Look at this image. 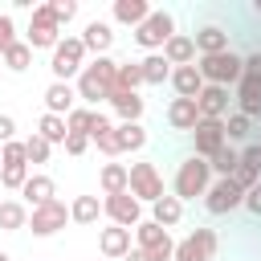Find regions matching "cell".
I'll use <instances>...</instances> for the list:
<instances>
[{
    "instance_id": "obj_1",
    "label": "cell",
    "mask_w": 261,
    "mask_h": 261,
    "mask_svg": "<svg viewBox=\"0 0 261 261\" xmlns=\"http://www.w3.org/2000/svg\"><path fill=\"white\" fill-rule=\"evenodd\" d=\"M77 98H86L90 106H98V102H106L110 94H114V86H118V61L114 57H94L82 73H77Z\"/></svg>"
},
{
    "instance_id": "obj_2",
    "label": "cell",
    "mask_w": 261,
    "mask_h": 261,
    "mask_svg": "<svg viewBox=\"0 0 261 261\" xmlns=\"http://www.w3.org/2000/svg\"><path fill=\"white\" fill-rule=\"evenodd\" d=\"M212 163L200 159V155H188L179 167H175V184H171V196L184 204V200H196V196H208L212 188Z\"/></svg>"
},
{
    "instance_id": "obj_3",
    "label": "cell",
    "mask_w": 261,
    "mask_h": 261,
    "mask_svg": "<svg viewBox=\"0 0 261 261\" xmlns=\"http://www.w3.org/2000/svg\"><path fill=\"white\" fill-rule=\"evenodd\" d=\"M196 69H200V77H204V86H241V77H245V57L241 53H212V57H196Z\"/></svg>"
},
{
    "instance_id": "obj_4",
    "label": "cell",
    "mask_w": 261,
    "mask_h": 261,
    "mask_svg": "<svg viewBox=\"0 0 261 261\" xmlns=\"http://www.w3.org/2000/svg\"><path fill=\"white\" fill-rule=\"evenodd\" d=\"M171 37H175V16L167 8H151V16L135 29V45H143L147 53H163Z\"/></svg>"
},
{
    "instance_id": "obj_5",
    "label": "cell",
    "mask_w": 261,
    "mask_h": 261,
    "mask_svg": "<svg viewBox=\"0 0 261 261\" xmlns=\"http://www.w3.org/2000/svg\"><path fill=\"white\" fill-rule=\"evenodd\" d=\"M24 45L37 53V49H57L61 45V24L53 20V12H49V4H37L33 12H29V33H24Z\"/></svg>"
},
{
    "instance_id": "obj_6",
    "label": "cell",
    "mask_w": 261,
    "mask_h": 261,
    "mask_svg": "<svg viewBox=\"0 0 261 261\" xmlns=\"http://www.w3.org/2000/svg\"><path fill=\"white\" fill-rule=\"evenodd\" d=\"M49 69H53V82H73L86 69V45H82V37H61V45L49 57Z\"/></svg>"
},
{
    "instance_id": "obj_7",
    "label": "cell",
    "mask_w": 261,
    "mask_h": 261,
    "mask_svg": "<svg viewBox=\"0 0 261 261\" xmlns=\"http://www.w3.org/2000/svg\"><path fill=\"white\" fill-rule=\"evenodd\" d=\"M102 216L118 228H139L143 224V200L130 196V192H118V196H102Z\"/></svg>"
},
{
    "instance_id": "obj_8",
    "label": "cell",
    "mask_w": 261,
    "mask_h": 261,
    "mask_svg": "<svg viewBox=\"0 0 261 261\" xmlns=\"http://www.w3.org/2000/svg\"><path fill=\"white\" fill-rule=\"evenodd\" d=\"M135 245H139L151 261H175V241H171V232L159 228L155 220H143V224L135 228Z\"/></svg>"
},
{
    "instance_id": "obj_9",
    "label": "cell",
    "mask_w": 261,
    "mask_h": 261,
    "mask_svg": "<svg viewBox=\"0 0 261 261\" xmlns=\"http://www.w3.org/2000/svg\"><path fill=\"white\" fill-rule=\"evenodd\" d=\"M216 228H204L196 224L184 241H175V261H212L216 257Z\"/></svg>"
},
{
    "instance_id": "obj_10",
    "label": "cell",
    "mask_w": 261,
    "mask_h": 261,
    "mask_svg": "<svg viewBox=\"0 0 261 261\" xmlns=\"http://www.w3.org/2000/svg\"><path fill=\"white\" fill-rule=\"evenodd\" d=\"M69 224V204L65 200H49V204H41V208H29V228H33V237H53V232H61Z\"/></svg>"
},
{
    "instance_id": "obj_11",
    "label": "cell",
    "mask_w": 261,
    "mask_h": 261,
    "mask_svg": "<svg viewBox=\"0 0 261 261\" xmlns=\"http://www.w3.org/2000/svg\"><path fill=\"white\" fill-rule=\"evenodd\" d=\"M130 196H139L143 204H155V200H163L167 192H163V175H159V167L155 163H130Z\"/></svg>"
},
{
    "instance_id": "obj_12",
    "label": "cell",
    "mask_w": 261,
    "mask_h": 261,
    "mask_svg": "<svg viewBox=\"0 0 261 261\" xmlns=\"http://www.w3.org/2000/svg\"><path fill=\"white\" fill-rule=\"evenodd\" d=\"M204 208H208L212 216L237 212V208H245V192H241L232 179H212V188H208V196H204Z\"/></svg>"
},
{
    "instance_id": "obj_13",
    "label": "cell",
    "mask_w": 261,
    "mask_h": 261,
    "mask_svg": "<svg viewBox=\"0 0 261 261\" xmlns=\"http://www.w3.org/2000/svg\"><path fill=\"white\" fill-rule=\"evenodd\" d=\"M228 139H224V122L220 118H200L196 122V130H192V155H200V159H212L220 147H224Z\"/></svg>"
},
{
    "instance_id": "obj_14",
    "label": "cell",
    "mask_w": 261,
    "mask_h": 261,
    "mask_svg": "<svg viewBox=\"0 0 261 261\" xmlns=\"http://www.w3.org/2000/svg\"><path fill=\"white\" fill-rule=\"evenodd\" d=\"M82 45H86V53H94V57H110L114 24H110V20H90V24L82 29Z\"/></svg>"
},
{
    "instance_id": "obj_15",
    "label": "cell",
    "mask_w": 261,
    "mask_h": 261,
    "mask_svg": "<svg viewBox=\"0 0 261 261\" xmlns=\"http://www.w3.org/2000/svg\"><path fill=\"white\" fill-rule=\"evenodd\" d=\"M73 98H77V86H73V82H49V86H45V114L69 118Z\"/></svg>"
},
{
    "instance_id": "obj_16",
    "label": "cell",
    "mask_w": 261,
    "mask_h": 261,
    "mask_svg": "<svg viewBox=\"0 0 261 261\" xmlns=\"http://www.w3.org/2000/svg\"><path fill=\"white\" fill-rule=\"evenodd\" d=\"M228 102H232V98H228V90H224V86H204V90H200V98H196L200 118H220V122L232 114V110H228Z\"/></svg>"
},
{
    "instance_id": "obj_17",
    "label": "cell",
    "mask_w": 261,
    "mask_h": 261,
    "mask_svg": "<svg viewBox=\"0 0 261 261\" xmlns=\"http://www.w3.org/2000/svg\"><path fill=\"white\" fill-rule=\"evenodd\" d=\"M98 249H102V257H110V261H122L135 245H130V228H118V224H110V228H98Z\"/></svg>"
},
{
    "instance_id": "obj_18",
    "label": "cell",
    "mask_w": 261,
    "mask_h": 261,
    "mask_svg": "<svg viewBox=\"0 0 261 261\" xmlns=\"http://www.w3.org/2000/svg\"><path fill=\"white\" fill-rule=\"evenodd\" d=\"M167 122H171V130H196V122H200V106H196V98H171L167 102Z\"/></svg>"
},
{
    "instance_id": "obj_19",
    "label": "cell",
    "mask_w": 261,
    "mask_h": 261,
    "mask_svg": "<svg viewBox=\"0 0 261 261\" xmlns=\"http://www.w3.org/2000/svg\"><path fill=\"white\" fill-rule=\"evenodd\" d=\"M192 41H196V57L228 53V33H224L220 24H204V29H196V33H192Z\"/></svg>"
},
{
    "instance_id": "obj_20",
    "label": "cell",
    "mask_w": 261,
    "mask_h": 261,
    "mask_svg": "<svg viewBox=\"0 0 261 261\" xmlns=\"http://www.w3.org/2000/svg\"><path fill=\"white\" fill-rule=\"evenodd\" d=\"M106 102H110V110H114L122 122H139V118H143V110H147V102H143L135 90H118V86H114V94H110Z\"/></svg>"
},
{
    "instance_id": "obj_21",
    "label": "cell",
    "mask_w": 261,
    "mask_h": 261,
    "mask_svg": "<svg viewBox=\"0 0 261 261\" xmlns=\"http://www.w3.org/2000/svg\"><path fill=\"white\" fill-rule=\"evenodd\" d=\"M20 196L29 200V208H41V204H49V200H57V184H53V175H45V171H37V175H29V184L20 188Z\"/></svg>"
},
{
    "instance_id": "obj_22",
    "label": "cell",
    "mask_w": 261,
    "mask_h": 261,
    "mask_svg": "<svg viewBox=\"0 0 261 261\" xmlns=\"http://www.w3.org/2000/svg\"><path fill=\"white\" fill-rule=\"evenodd\" d=\"M171 90H175V98H200L204 77H200L196 61H192V65H179V69H171Z\"/></svg>"
},
{
    "instance_id": "obj_23",
    "label": "cell",
    "mask_w": 261,
    "mask_h": 261,
    "mask_svg": "<svg viewBox=\"0 0 261 261\" xmlns=\"http://www.w3.org/2000/svg\"><path fill=\"white\" fill-rule=\"evenodd\" d=\"M163 57L171 61V69H179V65H192V61H196V41H192L188 33H175V37L163 45Z\"/></svg>"
},
{
    "instance_id": "obj_24",
    "label": "cell",
    "mask_w": 261,
    "mask_h": 261,
    "mask_svg": "<svg viewBox=\"0 0 261 261\" xmlns=\"http://www.w3.org/2000/svg\"><path fill=\"white\" fill-rule=\"evenodd\" d=\"M98 184H102V196L130 192V167H126V163H106L102 175H98Z\"/></svg>"
},
{
    "instance_id": "obj_25",
    "label": "cell",
    "mask_w": 261,
    "mask_h": 261,
    "mask_svg": "<svg viewBox=\"0 0 261 261\" xmlns=\"http://www.w3.org/2000/svg\"><path fill=\"white\" fill-rule=\"evenodd\" d=\"M151 220H155L159 228H167V232H171V228L184 220V204H179V200L167 192L163 200H155V204H151Z\"/></svg>"
},
{
    "instance_id": "obj_26",
    "label": "cell",
    "mask_w": 261,
    "mask_h": 261,
    "mask_svg": "<svg viewBox=\"0 0 261 261\" xmlns=\"http://www.w3.org/2000/svg\"><path fill=\"white\" fill-rule=\"evenodd\" d=\"M118 24H130V29H139L147 16H151V4L147 0H114V12H110Z\"/></svg>"
},
{
    "instance_id": "obj_27",
    "label": "cell",
    "mask_w": 261,
    "mask_h": 261,
    "mask_svg": "<svg viewBox=\"0 0 261 261\" xmlns=\"http://www.w3.org/2000/svg\"><path fill=\"white\" fill-rule=\"evenodd\" d=\"M102 216V200L98 196H73L69 200V220L73 224H98Z\"/></svg>"
},
{
    "instance_id": "obj_28",
    "label": "cell",
    "mask_w": 261,
    "mask_h": 261,
    "mask_svg": "<svg viewBox=\"0 0 261 261\" xmlns=\"http://www.w3.org/2000/svg\"><path fill=\"white\" fill-rule=\"evenodd\" d=\"M139 65H143V82H147V86H163V82H171V61H167L163 53H147Z\"/></svg>"
},
{
    "instance_id": "obj_29",
    "label": "cell",
    "mask_w": 261,
    "mask_h": 261,
    "mask_svg": "<svg viewBox=\"0 0 261 261\" xmlns=\"http://www.w3.org/2000/svg\"><path fill=\"white\" fill-rule=\"evenodd\" d=\"M237 110H241L245 118H257V114H261V86H257V82L241 77V86H237Z\"/></svg>"
},
{
    "instance_id": "obj_30",
    "label": "cell",
    "mask_w": 261,
    "mask_h": 261,
    "mask_svg": "<svg viewBox=\"0 0 261 261\" xmlns=\"http://www.w3.org/2000/svg\"><path fill=\"white\" fill-rule=\"evenodd\" d=\"M0 228H4V232L29 228V208H24L20 200H0Z\"/></svg>"
},
{
    "instance_id": "obj_31",
    "label": "cell",
    "mask_w": 261,
    "mask_h": 261,
    "mask_svg": "<svg viewBox=\"0 0 261 261\" xmlns=\"http://www.w3.org/2000/svg\"><path fill=\"white\" fill-rule=\"evenodd\" d=\"M208 163H212V175H216V179H232V171H237V163H241V151H237L232 143H224Z\"/></svg>"
},
{
    "instance_id": "obj_32",
    "label": "cell",
    "mask_w": 261,
    "mask_h": 261,
    "mask_svg": "<svg viewBox=\"0 0 261 261\" xmlns=\"http://www.w3.org/2000/svg\"><path fill=\"white\" fill-rule=\"evenodd\" d=\"M147 147V126L143 122H118V151H143Z\"/></svg>"
},
{
    "instance_id": "obj_33",
    "label": "cell",
    "mask_w": 261,
    "mask_h": 261,
    "mask_svg": "<svg viewBox=\"0 0 261 261\" xmlns=\"http://www.w3.org/2000/svg\"><path fill=\"white\" fill-rule=\"evenodd\" d=\"M37 135H41V139H49V143H65L69 126H65V118H61V114H41V118H37Z\"/></svg>"
},
{
    "instance_id": "obj_34",
    "label": "cell",
    "mask_w": 261,
    "mask_h": 261,
    "mask_svg": "<svg viewBox=\"0 0 261 261\" xmlns=\"http://www.w3.org/2000/svg\"><path fill=\"white\" fill-rule=\"evenodd\" d=\"M29 65H33V49H29L24 41H16V45L4 53V69H12V73H24Z\"/></svg>"
},
{
    "instance_id": "obj_35",
    "label": "cell",
    "mask_w": 261,
    "mask_h": 261,
    "mask_svg": "<svg viewBox=\"0 0 261 261\" xmlns=\"http://www.w3.org/2000/svg\"><path fill=\"white\" fill-rule=\"evenodd\" d=\"M139 86H147L143 82V65L139 61H118V90H135L139 94Z\"/></svg>"
},
{
    "instance_id": "obj_36",
    "label": "cell",
    "mask_w": 261,
    "mask_h": 261,
    "mask_svg": "<svg viewBox=\"0 0 261 261\" xmlns=\"http://www.w3.org/2000/svg\"><path fill=\"white\" fill-rule=\"evenodd\" d=\"M0 184H4L8 192H20V188L29 184V163H4V167H0Z\"/></svg>"
},
{
    "instance_id": "obj_37",
    "label": "cell",
    "mask_w": 261,
    "mask_h": 261,
    "mask_svg": "<svg viewBox=\"0 0 261 261\" xmlns=\"http://www.w3.org/2000/svg\"><path fill=\"white\" fill-rule=\"evenodd\" d=\"M24 155H29V163H49V155H53V143L49 139H41L37 130L24 139Z\"/></svg>"
},
{
    "instance_id": "obj_38",
    "label": "cell",
    "mask_w": 261,
    "mask_h": 261,
    "mask_svg": "<svg viewBox=\"0 0 261 261\" xmlns=\"http://www.w3.org/2000/svg\"><path fill=\"white\" fill-rule=\"evenodd\" d=\"M249 122H253V118H245L241 110H232V114L224 118V139H228V143H241V139H249Z\"/></svg>"
},
{
    "instance_id": "obj_39",
    "label": "cell",
    "mask_w": 261,
    "mask_h": 261,
    "mask_svg": "<svg viewBox=\"0 0 261 261\" xmlns=\"http://www.w3.org/2000/svg\"><path fill=\"white\" fill-rule=\"evenodd\" d=\"M90 122H94V110H90V106H73L69 118H65V126H69L73 135H90Z\"/></svg>"
},
{
    "instance_id": "obj_40",
    "label": "cell",
    "mask_w": 261,
    "mask_h": 261,
    "mask_svg": "<svg viewBox=\"0 0 261 261\" xmlns=\"http://www.w3.org/2000/svg\"><path fill=\"white\" fill-rule=\"evenodd\" d=\"M16 41H20V37H16V20H12L8 12H0V57H4Z\"/></svg>"
},
{
    "instance_id": "obj_41",
    "label": "cell",
    "mask_w": 261,
    "mask_h": 261,
    "mask_svg": "<svg viewBox=\"0 0 261 261\" xmlns=\"http://www.w3.org/2000/svg\"><path fill=\"white\" fill-rule=\"evenodd\" d=\"M49 12H53L57 24H69L77 16V0H49Z\"/></svg>"
},
{
    "instance_id": "obj_42",
    "label": "cell",
    "mask_w": 261,
    "mask_h": 261,
    "mask_svg": "<svg viewBox=\"0 0 261 261\" xmlns=\"http://www.w3.org/2000/svg\"><path fill=\"white\" fill-rule=\"evenodd\" d=\"M232 184H237L241 192H253V188L261 184V175H257L253 167H245V163H237V171H232Z\"/></svg>"
},
{
    "instance_id": "obj_43",
    "label": "cell",
    "mask_w": 261,
    "mask_h": 261,
    "mask_svg": "<svg viewBox=\"0 0 261 261\" xmlns=\"http://www.w3.org/2000/svg\"><path fill=\"white\" fill-rule=\"evenodd\" d=\"M4 163H29L24 143H16V139H12V143H4V147H0V167H4Z\"/></svg>"
},
{
    "instance_id": "obj_44",
    "label": "cell",
    "mask_w": 261,
    "mask_h": 261,
    "mask_svg": "<svg viewBox=\"0 0 261 261\" xmlns=\"http://www.w3.org/2000/svg\"><path fill=\"white\" fill-rule=\"evenodd\" d=\"M61 147H65V155H86V147H90V135H73V130H69Z\"/></svg>"
},
{
    "instance_id": "obj_45",
    "label": "cell",
    "mask_w": 261,
    "mask_h": 261,
    "mask_svg": "<svg viewBox=\"0 0 261 261\" xmlns=\"http://www.w3.org/2000/svg\"><path fill=\"white\" fill-rule=\"evenodd\" d=\"M241 163H245V167H253V171L261 175V143H249V147H241Z\"/></svg>"
},
{
    "instance_id": "obj_46",
    "label": "cell",
    "mask_w": 261,
    "mask_h": 261,
    "mask_svg": "<svg viewBox=\"0 0 261 261\" xmlns=\"http://www.w3.org/2000/svg\"><path fill=\"white\" fill-rule=\"evenodd\" d=\"M12 139H16V118L12 114H0V147L12 143Z\"/></svg>"
},
{
    "instance_id": "obj_47",
    "label": "cell",
    "mask_w": 261,
    "mask_h": 261,
    "mask_svg": "<svg viewBox=\"0 0 261 261\" xmlns=\"http://www.w3.org/2000/svg\"><path fill=\"white\" fill-rule=\"evenodd\" d=\"M245 77L261 86V53H249V57H245Z\"/></svg>"
},
{
    "instance_id": "obj_48",
    "label": "cell",
    "mask_w": 261,
    "mask_h": 261,
    "mask_svg": "<svg viewBox=\"0 0 261 261\" xmlns=\"http://www.w3.org/2000/svg\"><path fill=\"white\" fill-rule=\"evenodd\" d=\"M245 208H249L253 216H261V184H257L253 192H245Z\"/></svg>"
},
{
    "instance_id": "obj_49",
    "label": "cell",
    "mask_w": 261,
    "mask_h": 261,
    "mask_svg": "<svg viewBox=\"0 0 261 261\" xmlns=\"http://www.w3.org/2000/svg\"><path fill=\"white\" fill-rule=\"evenodd\" d=\"M122 261H151V257H147V253H143V249H139V245H135V249H130V253H126V257H122Z\"/></svg>"
},
{
    "instance_id": "obj_50",
    "label": "cell",
    "mask_w": 261,
    "mask_h": 261,
    "mask_svg": "<svg viewBox=\"0 0 261 261\" xmlns=\"http://www.w3.org/2000/svg\"><path fill=\"white\" fill-rule=\"evenodd\" d=\"M253 12H257V16H261V0H253Z\"/></svg>"
},
{
    "instance_id": "obj_51",
    "label": "cell",
    "mask_w": 261,
    "mask_h": 261,
    "mask_svg": "<svg viewBox=\"0 0 261 261\" xmlns=\"http://www.w3.org/2000/svg\"><path fill=\"white\" fill-rule=\"evenodd\" d=\"M0 261H12V257H8V253H4V249H0Z\"/></svg>"
},
{
    "instance_id": "obj_52",
    "label": "cell",
    "mask_w": 261,
    "mask_h": 261,
    "mask_svg": "<svg viewBox=\"0 0 261 261\" xmlns=\"http://www.w3.org/2000/svg\"><path fill=\"white\" fill-rule=\"evenodd\" d=\"M0 73H4V57H0Z\"/></svg>"
}]
</instances>
